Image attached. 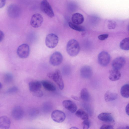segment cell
I'll return each mask as SVG.
<instances>
[{
    "instance_id": "7c38bea8",
    "label": "cell",
    "mask_w": 129,
    "mask_h": 129,
    "mask_svg": "<svg viewBox=\"0 0 129 129\" xmlns=\"http://www.w3.org/2000/svg\"><path fill=\"white\" fill-rule=\"evenodd\" d=\"M125 63V58L119 57L115 58L113 61L112 66L113 69L119 70L124 65Z\"/></svg>"
},
{
    "instance_id": "cb8c5ba5",
    "label": "cell",
    "mask_w": 129,
    "mask_h": 129,
    "mask_svg": "<svg viewBox=\"0 0 129 129\" xmlns=\"http://www.w3.org/2000/svg\"><path fill=\"white\" fill-rule=\"evenodd\" d=\"M80 96L81 99L84 101H88L90 99V94L88 90L86 88H84L81 90Z\"/></svg>"
},
{
    "instance_id": "9c48e42d",
    "label": "cell",
    "mask_w": 129,
    "mask_h": 129,
    "mask_svg": "<svg viewBox=\"0 0 129 129\" xmlns=\"http://www.w3.org/2000/svg\"><path fill=\"white\" fill-rule=\"evenodd\" d=\"M63 56L59 52L56 51L53 53L51 55L50 58V64L54 66L60 64L63 60Z\"/></svg>"
},
{
    "instance_id": "1f68e13d",
    "label": "cell",
    "mask_w": 129,
    "mask_h": 129,
    "mask_svg": "<svg viewBox=\"0 0 129 129\" xmlns=\"http://www.w3.org/2000/svg\"><path fill=\"white\" fill-rule=\"evenodd\" d=\"M108 36V34H103L98 36V38L100 40H103L107 38Z\"/></svg>"
},
{
    "instance_id": "4fadbf2b",
    "label": "cell",
    "mask_w": 129,
    "mask_h": 129,
    "mask_svg": "<svg viewBox=\"0 0 129 129\" xmlns=\"http://www.w3.org/2000/svg\"><path fill=\"white\" fill-rule=\"evenodd\" d=\"M80 73L81 77L85 79H89L92 76V71L91 68L89 66H85L81 68Z\"/></svg>"
},
{
    "instance_id": "ac0fdd59",
    "label": "cell",
    "mask_w": 129,
    "mask_h": 129,
    "mask_svg": "<svg viewBox=\"0 0 129 129\" xmlns=\"http://www.w3.org/2000/svg\"><path fill=\"white\" fill-rule=\"evenodd\" d=\"M71 20L72 22L73 23L79 25L83 22L84 18L82 14L78 13H76L72 15Z\"/></svg>"
},
{
    "instance_id": "9a60e30c",
    "label": "cell",
    "mask_w": 129,
    "mask_h": 129,
    "mask_svg": "<svg viewBox=\"0 0 129 129\" xmlns=\"http://www.w3.org/2000/svg\"><path fill=\"white\" fill-rule=\"evenodd\" d=\"M98 118L100 120L105 122H113L114 121L112 115L110 113H102L98 115Z\"/></svg>"
},
{
    "instance_id": "d4e9b609",
    "label": "cell",
    "mask_w": 129,
    "mask_h": 129,
    "mask_svg": "<svg viewBox=\"0 0 129 129\" xmlns=\"http://www.w3.org/2000/svg\"><path fill=\"white\" fill-rule=\"evenodd\" d=\"M120 47L122 50H128L129 49V38H125L122 40L120 44Z\"/></svg>"
},
{
    "instance_id": "d6a6232c",
    "label": "cell",
    "mask_w": 129,
    "mask_h": 129,
    "mask_svg": "<svg viewBox=\"0 0 129 129\" xmlns=\"http://www.w3.org/2000/svg\"><path fill=\"white\" fill-rule=\"evenodd\" d=\"M33 95L38 97H40L43 95V93L40 90L36 92H33Z\"/></svg>"
},
{
    "instance_id": "f546056e",
    "label": "cell",
    "mask_w": 129,
    "mask_h": 129,
    "mask_svg": "<svg viewBox=\"0 0 129 129\" xmlns=\"http://www.w3.org/2000/svg\"><path fill=\"white\" fill-rule=\"evenodd\" d=\"M17 88L16 86H13L9 88L7 91L6 92L8 93H12L17 92L18 91Z\"/></svg>"
},
{
    "instance_id": "2e32d148",
    "label": "cell",
    "mask_w": 129,
    "mask_h": 129,
    "mask_svg": "<svg viewBox=\"0 0 129 129\" xmlns=\"http://www.w3.org/2000/svg\"><path fill=\"white\" fill-rule=\"evenodd\" d=\"M11 124L10 120L8 117L3 116L0 117V128L1 129H9Z\"/></svg>"
},
{
    "instance_id": "8d00e7d4",
    "label": "cell",
    "mask_w": 129,
    "mask_h": 129,
    "mask_svg": "<svg viewBox=\"0 0 129 129\" xmlns=\"http://www.w3.org/2000/svg\"><path fill=\"white\" fill-rule=\"evenodd\" d=\"M69 129H79L75 127H71Z\"/></svg>"
},
{
    "instance_id": "ba28073f",
    "label": "cell",
    "mask_w": 129,
    "mask_h": 129,
    "mask_svg": "<svg viewBox=\"0 0 129 129\" xmlns=\"http://www.w3.org/2000/svg\"><path fill=\"white\" fill-rule=\"evenodd\" d=\"M52 119L57 123H61L63 122L66 118L65 113L62 111L56 110L53 111L51 115Z\"/></svg>"
},
{
    "instance_id": "44dd1931",
    "label": "cell",
    "mask_w": 129,
    "mask_h": 129,
    "mask_svg": "<svg viewBox=\"0 0 129 129\" xmlns=\"http://www.w3.org/2000/svg\"><path fill=\"white\" fill-rule=\"evenodd\" d=\"M41 84L45 89L50 91H54L56 90L55 86L51 82L46 80L42 81Z\"/></svg>"
},
{
    "instance_id": "f35d334b",
    "label": "cell",
    "mask_w": 129,
    "mask_h": 129,
    "mask_svg": "<svg viewBox=\"0 0 129 129\" xmlns=\"http://www.w3.org/2000/svg\"><path fill=\"white\" fill-rule=\"evenodd\" d=\"M2 87V85L1 82H0V89H1Z\"/></svg>"
},
{
    "instance_id": "e0dca14e",
    "label": "cell",
    "mask_w": 129,
    "mask_h": 129,
    "mask_svg": "<svg viewBox=\"0 0 129 129\" xmlns=\"http://www.w3.org/2000/svg\"><path fill=\"white\" fill-rule=\"evenodd\" d=\"M109 78L112 81H115L119 80L121 76V73L119 70L113 69L109 72Z\"/></svg>"
},
{
    "instance_id": "836d02e7",
    "label": "cell",
    "mask_w": 129,
    "mask_h": 129,
    "mask_svg": "<svg viewBox=\"0 0 129 129\" xmlns=\"http://www.w3.org/2000/svg\"><path fill=\"white\" fill-rule=\"evenodd\" d=\"M6 1L4 0H0V8L4 7L5 5Z\"/></svg>"
},
{
    "instance_id": "d6986e66",
    "label": "cell",
    "mask_w": 129,
    "mask_h": 129,
    "mask_svg": "<svg viewBox=\"0 0 129 129\" xmlns=\"http://www.w3.org/2000/svg\"><path fill=\"white\" fill-rule=\"evenodd\" d=\"M41 83L39 81H35L30 82L29 83L30 90L34 92L40 90L41 87Z\"/></svg>"
},
{
    "instance_id": "f1b7e54d",
    "label": "cell",
    "mask_w": 129,
    "mask_h": 129,
    "mask_svg": "<svg viewBox=\"0 0 129 129\" xmlns=\"http://www.w3.org/2000/svg\"><path fill=\"white\" fill-rule=\"evenodd\" d=\"M116 24V22L114 21L109 20L108 22V27L110 29H113L115 28Z\"/></svg>"
},
{
    "instance_id": "5bb4252c",
    "label": "cell",
    "mask_w": 129,
    "mask_h": 129,
    "mask_svg": "<svg viewBox=\"0 0 129 129\" xmlns=\"http://www.w3.org/2000/svg\"><path fill=\"white\" fill-rule=\"evenodd\" d=\"M63 107L71 112L73 113L76 111L77 107L76 104L70 100L63 101L62 103Z\"/></svg>"
},
{
    "instance_id": "4dcf8cb0",
    "label": "cell",
    "mask_w": 129,
    "mask_h": 129,
    "mask_svg": "<svg viewBox=\"0 0 129 129\" xmlns=\"http://www.w3.org/2000/svg\"><path fill=\"white\" fill-rule=\"evenodd\" d=\"M100 129H114L113 127L111 125L104 124L102 125Z\"/></svg>"
},
{
    "instance_id": "7a4b0ae2",
    "label": "cell",
    "mask_w": 129,
    "mask_h": 129,
    "mask_svg": "<svg viewBox=\"0 0 129 129\" xmlns=\"http://www.w3.org/2000/svg\"><path fill=\"white\" fill-rule=\"evenodd\" d=\"M48 76L56 83L60 89H63L64 87L63 81L61 73L59 70H56L53 72L48 74Z\"/></svg>"
},
{
    "instance_id": "8992f818",
    "label": "cell",
    "mask_w": 129,
    "mask_h": 129,
    "mask_svg": "<svg viewBox=\"0 0 129 129\" xmlns=\"http://www.w3.org/2000/svg\"><path fill=\"white\" fill-rule=\"evenodd\" d=\"M30 49L28 45L23 44L20 45L18 48L17 52L18 56L20 58H25L29 56Z\"/></svg>"
},
{
    "instance_id": "6da1fadb",
    "label": "cell",
    "mask_w": 129,
    "mask_h": 129,
    "mask_svg": "<svg viewBox=\"0 0 129 129\" xmlns=\"http://www.w3.org/2000/svg\"><path fill=\"white\" fill-rule=\"evenodd\" d=\"M66 50L68 54L73 57L76 56L80 50V46L78 42L75 39L70 40L68 42Z\"/></svg>"
},
{
    "instance_id": "5b68a950",
    "label": "cell",
    "mask_w": 129,
    "mask_h": 129,
    "mask_svg": "<svg viewBox=\"0 0 129 129\" xmlns=\"http://www.w3.org/2000/svg\"><path fill=\"white\" fill-rule=\"evenodd\" d=\"M110 56L107 52L103 51L99 54L98 60L99 64L101 66L105 67L109 63L110 60Z\"/></svg>"
},
{
    "instance_id": "d590c367",
    "label": "cell",
    "mask_w": 129,
    "mask_h": 129,
    "mask_svg": "<svg viewBox=\"0 0 129 129\" xmlns=\"http://www.w3.org/2000/svg\"><path fill=\"white\" fill-rule=\"evenodd\" d=\"M125 110L126 113L128 115H129V104H128L126 106Z\"/></svg>"
},
{
    "instance_id": "30bf717a",
    "label": "cell",
    "mask_w": 129,
    "mask_h": 129,
    "mask_svg": "<svg viewBox=\"0 0 129 129\" xmlns=\"http://www.w3.org/2000/svg\"><path fill=\"white\" fill-rule=\"evenodd\" d=\"M43 21V17L41 14L36 13L32 16L30 20V24L33 27L38 28L41 25Z\"/></svg>"
},
{
    "instance_id": "277c9868",
    "label": "cell",
    "mask_w": 129,
    "mask_h": 129,
    "mask_svg": "<svg viewBox=\"0 0 129 129\" xmlns=\"http://www.w3.org/2000/svg\"><path fill=\"white\" fill-rule=\"evenodd\" d=\"M8 16L12 18H16L19 15L20 10L19 6L16 4H12L8 7L7 10Z\"/></svg>"
},
{
    "instance_id": "ffe728a7",
    "label": "cell",
    "mask_w": 129,
    "mask_h": 129,
    "mask_svg": "<svg viewBox=\"0 0 129 129\" xmlns=\"http://www.w3.org/2000/svg\"><path fill=\"white\" fill-rule=\"evenodd\" d=\"M118 97L117 93L108 91L105 93L104 98L106 102L112 101L116 99Z\"/></svg>"
},
{
    "instance_id": "52a82bcc",
    "label": "cell",
    "mask_w": 129,
    "mask_h": 129,
    "mask_svg": "<svg viewBox=\"0 0 129 129\" xmlns=\"http://www.w3.org/2000/svg\"><path fill=\"white\" fill-rule=\"evenodd\" d=\"M40 7L42 11L48 17L51 18L54 17V14L53 10L47 1H42L41 3Z\"/></svg>"
},
{
    "instance_id": "4316f807",
    "label": "cell",
    "mask_w": 129,
    "mask_h": 129,
    "mask_svg": "<svg viewBox=\"0 0 129 129\" xmlns=\"http://www.w3.org/2000/svg\"><path fill=\"white\" fill-rule=\"evenodd\" d=\"M13 79V75L10 73H7L4 75V81L7 83H9L11 82L12 81Z\"/></svg>"
},
{
    "instance_id": "e575fe53",
    "label": "cell",
    "mask_w": 129,
    "mask_h": 129,
    "mask_svg": "<svg viewBox=\"0 0 129 129\" xmlns=\"http://www.w3.org/2000/svg\"><path fill=\"white\" fill-rule=\"evenodd\" d=\"M4 34L1 30H0V42L2 41L4 37Z\"/></svg>"
},
{
    "instance_id": "484cf974",
    "label": "cell",
    "mask_w": 129,
    "mask_h": 129,
    "mask_svg": "<svg viewBox=\"0 0 129 129\" xmlns=\"http://www.w3.org/2000/svg\"><path fill=\"white\" fill-rule=\"evenodd\" d=\"M68 24L70 28L75 30L79 31H83L85 30V27L81 25L74 24L71 22H69Z\"/></svg>"
},
{
    "instance_id": "3957f363",
    "label": "cell",
    "mask_w": 129,
    "mask_h": 129,
    "mask_svg": "<svg viewBox=\"0 0 129 129\" xmlns=\"http://www.w3.org/2000/svg\"><path fill=\"white\" fill-rule=\"evenodd\" d=\"M58 40V36L55 34L53 33L48 34L46 38V45L49 48H53L57 45Z\"/></svg>"
},
{
    "instance_id": "8fae6325",
    "label": "cell",
    "mask_w": 129,
    "mask_h": 129,
    "mask_svg": "<svg viewBox=\"0 0 129 129\" xmlns=\"http://www.w3.org/2000/svg\"><path fill=\"white\" fill-rule=\"evenodd\" d=\"M24 114L22 108L19 106L13 108L11 111V114L12 117L15 120H19L22 118Z\"/></svg>"
},
{
    "instance_id": "83f0119b",
    "label": "cell",
    "mask_w": 129,
    "mask_h": 129,
    "mask_svg": "<svg viewBox=\"0 0 129 129\" xmlns=\"http://www.w3.org/2000/svg\"><path fill=\"white\" fill-rule=\"evenodd\" d=\"M83 129H88L90 126V122L88 120H83L82 123Z\"/></svg>"
},
{
    "instance_id": "7402d4cb",
    "label": "cell",
    "mask_w": 129,
    "mask_h": 129,
    "mask_svg": "<svg viewBox=\"0 0 129 129\" xmlns=\"http://www.w3.org/2000/svg\"><path fill=\"white\" fill-rule=\"evenodd\" d=\"M75 114L77 117L83 120H88V114L81 109H79L76 111Z\"/></svg>"
},
{
    "instance_id": "74e56055",
    "label": "cell",
    "mask_w": 129,
    "mask_h": 129,
    "mask_svg": "<svg viewBox=\"0 0 129 129\" xmlns=\"http://www.w3.org/2000/svg\"><path fill=\"white\" fill-rule=\"evenodd\" d=\"M117 129H129V126H126V128H119Z\"/></svg>"
},
{
    "instance_id": "603a6c76",
    "label": "cell",
    "mask_w": 129,
    "mask_h": 129,
    "mask_svg": "<svg viewBox=\"0 0 129 129\" xmlns=\"http://www.w3.org/2000/svg\"><path fill=\"white\" fill-rule=\"evenodd\" d=\"M120 93L121 94L123 97L128 98L129 96V85L126 84L123 85L121 87Z\"/></svg>"
}]
</instances>
